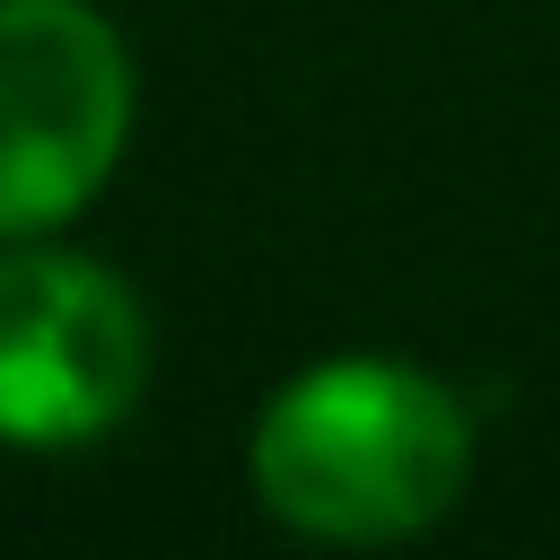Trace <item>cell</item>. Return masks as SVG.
<instances>
[{
    "label": "cell",
    "instance_id": "3",
    "mask_svg": "<svg viewBox=\"0 0 560 560\" xmlns=\"http://www.w3.org/2000/svg\"><path fill=\"white\" fill-rule=\"evenodd\" d=\"M149 394V306L61 236L0 245V446H96Z\"/></svg>",
    "mask_w": 560,
    "mask_h": 560
},
{
    "label": "cell",
    "instance_id": "1",
    "mask_svg": "<svg viewBox=\"0 0 560 560\" xmlns=\"http://www.w3.org/2000/svg\"><path fill=\"white\" fill-rule=\"evenodd\" d=\"M472 455H481V429L446 376L350 350V359L298 368L254 411L245 481L262 516H280L289 534L385 551V542L429 534L464 499Z\"/></svg>",
    "mask_w": 560,
    "mask_h": 560
},
{
    "label": "cell",
    "instance_id": "2",
    "mask_svg": "<svg viewBox=\"0 0 560 560\" xmlns=\"http://www.w3.org/2000/svg\"><path fill=\"white\" fill-rule=\"evenodd\" d=\"M140 70L96 0H0V245L61 236L122 166Z\"/></svg>",
    "mask_w": 560,
    "mask_h": 560
}]
</instances>
